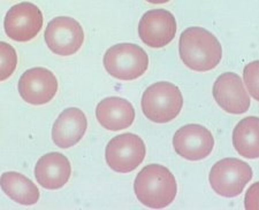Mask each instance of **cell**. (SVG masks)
<instances>
[{"label":"cell","instance_id":"obj_1","mask_svg":"<svg viewBox=\"0 0 259 210\" xmlns=\"http://www.w3.org/2000/svg\"><path fill=\"white\" fill-rule=\"evenodd\" d=\"M179 53L188 68L199 73L214 69L223 59V47L218 38L200 27L188 28L181 33Z\"/></svg>","mask_w":259,"mask_h":210},{"label":"cell","instance_id":"obj_2","mask_svg":"<svg viewBox=\"0 0 259 210\" xmlns=\"http://www.w3.org/2000/svg\"><path fill=\"white\" fill-rule=\"evenodd\" d=\"M134 191L145 207L164 209L177 197L178 184L166 167L153 163L144 167L136 176Z\"/></svg>","mask_w":259,"mask_h":210},{"label":"cell","instance_id":"obj_3","mask_svg":"<svg viewBox=\"0 0 259 210\" xmlns=\"http://www.w3.org/2000/svg\"><path fill=\"white\" fill-rule=\"evenodd\" d=\"M182 106L181 91L169 82L154 83L142 95V111L153 123L165 124L177 119Z\"/></svg>","mask_w":259,"mask_h":210},{"label":"cell","instance_id":"obj_4","mask_svg":"<svg viewBox=\"0 0 259 210\" xmlns=\"http://www.w3.org/2000/svg\"><path fill=\"white\" fill-rule=\"evenodd\" d=\"M104 67L119 81H134L149 68V57L143 48L132 43L116 44L108 48L103 59Z\"/></svg>","mask_w":259,"mask_h":210},{"label":"cell","instance_id":"obj_5","mask_svg":"<svg viewBox=\"0 0 259 210\" xmlns=\"http://www.w3.org/2000/svg\"><path fill=\"white\" fill-rule=\"evenodd\" d=\"M252 175V169L248 163L235 158H227L220 160L212 167L208 180L217 194L235 197L243 192Z\"/></svg>","mask_w":259,"mask_h":210},{"label":"cell","instance_id":"obj_6","mask_svg":"<svg viewBox=\"0 0 259 210\" xmlns=\"http://www.w3.org/2000/svg\"><path fill=\"white\" fill-rule=\"evenodd\" d=\"M146 147L143 139L134 133H122L108 142L105 149L107 166L119 174H128L144 161Z\"/></svg>","mask_w":259,"mask_h":210},{"label":"cell","instance_id":"obj_7","mask_svg":"<svg viewBox=\"0 0 259 210\" xmlns=\"http://www.w3.org/2000/svg\"><path fill=\"white\" fill-rule=\"evenodd\" d=\"M44 38L50 51L60 57H69L80 51L84 43V31L75 19L58 16L48 23Z\"/></svg>","mask_w":259,"mask_h":210},{"label":"cell","instance_id":"obj_8","mask_svg":"<svg viewBox=\"0 0 259 210\" xmlns=\"http://www.w3.org/2000/svg\"><path fill=\"white\" fill-rule=\"evenodd\" d=\"M43 27V14L31 3L16 4L7 12L4 20V29L8 38L19 43H26L38 35Z\"/></svg>","mask_w":259,"mask_h":210},{"label":"cell","instance_id":"obj_9","mask_svg":"<svg viewBox=\"0 0 259 210\" xmlns=\"http://www.w3.org/2000/svg\"><path fill=\"white\" fill-rule=\"evenodd\" d=\"M177 30V20L166 10L146 12L139 23L141 40L152 48H161L168 45L174 39Z\"/></svg>","mask_w":259,"mask_h":210},{"label":"cell","instance_id":"obj_10","mask_svg":"<svg viewBox=\"0 0 259 210\" xmlns=\"http://www.w3.org/2000/svg\"><path fill=\"white\" fill-rule=\"evenodd\" d=\"M173 147L180 156L188 161H200L212 153L214 138L203 125L187 124L174 134Z\"/></svg>","mask_w":259,"mask_h":210},{"label":"cell","instance_id":"obj_11","mask_svg":"<svg viewBox=\"0 0 259 210\" xmlns=\"http://www.w3.org/2000/svg\"><path fill=\"white\" fill-rule=\"evenodd\" d=\"M58 92V79L47 68L27 70L19 81V93L24 101L32 106H41L51 101Z\"/></svg>","mask_w":259,"mask_h":210},{"label":"cell","instance_id":"obj_12","mask_svg":"<svg viewBox=\"0 0 259 210\" xmlns=\"http://www.w3.org/2000/svg\"><path fill=\"white\" fill-rule=\"evenodd\" d=\"M212 93L217 103L229 114H244L251 104L242 78L235 73L220 75L213 85Z\"/></svg>","mask_w":259,"mask_h":210},{"label":"cell","instance_id":"obj_13","mask_svg":"<svg viewBox=\"0 0 259 210\" xmlns=\"http://www.w3.org/2000/svg\"><path fill=\"white\" fill-rule=\"evenodd\" d=\"M88 128L87 116L81 109L70 107L61 112L52 128V140L60 148H69L80 142Z\"/></svg>","mask_w":259,"mask_h":210},{"label":"cell","instance_id":"obj_14","mask_svg":"<svg viewBox=\"0 0 259 210\" xmlns=\"http://www.w3.org/2000/svg\"><path fill=\"white\" fill-rule=\"evenodd\" d=\"M72 175L69 160L64 154L53 152L41 156L35 167V177L41 187L59 190L68 183Z\"/></svg>","mask_w":259,"mask_h":210},{"label":"cell","instance_id":"obj_15","mask_svg":"<svg viewBox=\"0 0 259 210\" xmlns=\"http://www.w3.org/2000/svg\"><path fill=\"white\" fill-rule=\"evenodd\" d=\"M99 124L110 131H121L131 127L135 120V109L128 100L120 96L103 99L96 108Z\"/></svg>","mask_w":259,"mask_h":210},{"label":"cell","instance_id":"obj_16","mask_svg":"<svg viewBox=\"0 0 259 210\" xmlns=\"http://www.w3.org/2000/svg\"><path fill=\"white\" fill-rule=\"evenodd\" d=\"M0 183L4 193L15 202L22 205H32L38 202V187L24 175L15 171H8L2 175Z\"/></svg>","mask_w":259,"mask_h":210},{"label":"cell","instance_id":"obj_17","mask_svg":"<svg viewBox=\"0 0 259 210\" xmlns=\"http://www.w3.org/2000/svg\"><path fill=\"white\" fill-rule=\"evenodd\" d=\"M259 119L248 116L239 122L233 131V145L236 152L245 159L259 158Z\"/></svg>","mask_w":259,"mask_h":210},{"label":"cell","instance_id":"obj_18","mask_svg":"<svg viewBox=\"0 0 259 210\" xmlns=\"http://www.w3.org/2000/svg\"><path fill=\"white\" fill-rule=\"evenodd\" d=\"M0 81H6L10 78L16 69L18 65V56L13 46L2 41L0 43Z\"/></svg>","mask_w":259,"mask_h":210},{"label":"cell","instance_id":"obj_19","mask_svg":"<svg viewBox=\"0 0 259 210\" xmlns=\"http://www.w3.org/2000/svg\"><path fill=\"white\" fill-rule=\"evenodd\" d=\"M258 71H259V62L253 61L244 67L243 78L245 85L248 87L250 95L253 96L254 100L259 99L258 95Z\"/></svg>","mask_w":259,"mask_h":210}]
</instances>
